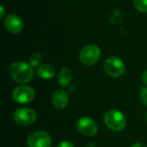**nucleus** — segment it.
Returning a JSON list of instances; mask_svg holds the SVG:
<instances>
[{
  "instance_id": "0eeeda50",
  "label": "nucleus",
  "mask_w": 147,
  "mask_h": 147,
  "mask_svg": "<svg viewBox=\"0 0 147 147\" xmlns=\"http://www.w3.org/2000/svg\"><path fill=\"white\" fill-rule=\"evenodd\" d=\"M27 144L29 147H51L52 140L47 133L38 131L28 137Z\"/></svg>"
},
{
  "instance_id": "39448f33",
  "label": "nucleus",
  "mask_w": 147,
  "mask_h": 147,
  "mask_svg": "<svg viewBox=\"0 0 147 147\" xmlns=\"http://www.w3.org/2000/svg\"><path fill=\"white\" fill-rule=\"evenodd\" d=\"M35 96L34 90L28 85L17 86L12 93V97L15 102L20 104H26L31 102Z\"/></svg>"
},
{
  "instance_id": "7ed1b4c3",
  "label": "nucleus",
  "mask_w": 147,
  "mask_h": 147,
  "mask_svg": "<svg viewBox=\"0 0 147 147\" xmlns=\"http://www.w3.org/2000/svg\"><path fill=\"white\" fill-rule=\"evenodd\" d=\"M101 56V51L98 47L95 45L85 46L79 53L80 61L85 65H93L96 64Z\"/></svg>"
},
{
  "instance_id": "423d86ee",
  "label": "nucleus",
  "mask_w": 147,
  "mask_h": 147,
  "mask_svg": "<svg viewBox=\"0 0 147 147\" xmlns=\"http://www.w3.org/2000/svg\"><path fill=\"white\" fill-rule=\"evenodd\" d=\"M104 69L107 74L113 78L121 77L125 72V64L117 57H110L104 63Z\"/></svg>"
},
{
  "instance_id": "f8f14e48",
  "label": "nucleus",
  "mask_w": 147,
  "mask_h": 147,
  "mask_svg": "<svg viewBox=\"0 0 147 147\" xmlns=\"http://www.w3.org/2000/svg\"><path fill=\"white\" fill-rule=\"evenodd\" d=\"M71 78H72V74L69 68L64 67L59 71V84L62 87H66L67 85H69L71 81Z\"/></svg>"
},
{
  "instance_id": "6e6552de",
  "label": "nucleus",
  "mask_w": 147,
  "mask_h": 147,
  "mask_svg": "<svg viewBox=\"0 0 147 147\" xmlns=\"http://www.w3.org/2000/svg\"><path fill=\"white\" fill-rule=\"evenodd\" d=\"M78 131L84 136L92 137L97 133V124L94 120L89 117H82L77 122Z\"/></svg>"
},
{
  "instance_id": "1a4fd4ad",
  "label": "nucleus",
  "mask_w": 147,
  "mask_h": 147,
  "mask_svg": "<svg viewBox=\"0 0 147 147\" xmlns=\"http://www.w3.org/2000/svg\"><path fill=\"white\" fill-rule=\"evenodd\" d=\"M4 26L6 29L12 34H18L22 30L23 22L21 17L16 15H9L5 21Z\"/></svg>"
},
{
  "instance_id": "f257e3e1",
  "label": "nucleus",
  "mask_w": 147,
  "mask_h": 147,
  "mask_svg": "<svg viewBox=\"0 0 147 147\" xmlns=\"http://www.w3.org/2000/svg\"><path fill=\"white\" fill-rule=\"evenodd\" d=\"M9 73L14 81L18 84H27L34 77L33 66L22 61L14 62L9 67Z\"/></svg>"
},
{
  "instance_id": "4468645a",
  "label": "nucleus",
  "mask_w": 147,
  "mask_h": 147,
  "mask_svg": "<svg viewBox=\"0 0 147 147\" xmlns=\"http://www.w3.org/2000/svg\"><path fill=\"white\" fill-rule=\"evenodd\" d=\"M135 8L140 12H147V0H134Z\"/></svg>"
},
{
  "instance_id": "dca6fc26",
  "label": "nucleus",
  "mask_w": 147,
  "mask_h": 147,
  "mask_svg": "<svg viewBox=\"0 0 147 147\" xmlns=\"http://www.w3.org/2000/svg\"><path fill=\"white\" fill-rule=\"evenodd\" d=\"M57 147H74V145L69 140H64L60 142Z\"/></svg>"
},
{
  "instance_id": "f03ea898",
  "label": "nucleus",
  "mask_w": 147,
  "mask_h": 147,
  "mask_svg": "<svg viewBox=\"0 0 147 147\" xmlns=\"http://www.w3.org/2000/svg\"><path fill=\"white\" fill-rule=\"evenodd\" d=\"M104 122L109 129L115 132H121L126 127V118L124 115L115 109L110 110L105 114Z\"/></svg>"
},
{
  "instance_id": "20e7f679",
  "label": "nucleus",
  "mask_w": 147,
  "mask_h": 147,
  "mask_svg": "<svg viewBox=\"0 0 147 147\" xmlns=\"http://www.w3.org/2000/svg\"><path fill=\"white\" fill-rule=\"evenodd\" d=\"M37 115L29 108H19L14 113V121L20 126H29L35 122Z\"/></svg>"
},
{
  "instance_id": "9d476101",
  "label": "nucleus",
  "mask_w": 147,
  "mask_h": 147,
  "mask_svg": "<svg viewBox=\"0 0 147 147\" xmlns=\"http://www.w3.org/2000/svg\"><path fill=\"white\" fill-rule=\"evenodd\" d=\"M52 102H53V106L56 109H64L67 106L68 102H69L68 95L64 90H61V89L56 90L53 94Z\"/></svg>"
},
{
  "instance_id": "f3484780",
  "label": "nucleus",
  "mask_w": 147,
  "mask_h": 147,
  "mask_svg": "<svg viewBox=\"0 0 147 147\" xmlns=\"http://www.w3.org/2000/svg\"><path fill=\"white\" fill-rule=\"evenodd\" d=\"M142 81L145 84L147 85V71H146L143 74H142Z\"/></svg>"
},
{
  "instance_id": "ddd939ff",
  "label": "nucleus",
  "mask_w": 147,
  "mask_h": 147,
  "mask_svg": "<svg viewBox=\"0 0 147 147\" xmlns=\"http://www.w3.org/2000/svg\"><path fill=\"white\" fill-rule=\"evenodd\" d=\"M41 62H42V56H41V54H40L38 53H33L29 58V64L33 67L34 66H38V65L40 66Z\"/></svg>"
},
{
  "instance_id": "9b49d317",
  "label": "nucleus",
  "mask_w": 147,
  "mask_h": 147,
  "mask_svg": "<svg viewBox=\"0 0 147 147\" xmlns=\"http://www.w3.org/2000/svg\"><path fill=\"white\" fill-rule=\"evenodd\" d=\"M36 72L40 78L43 79H50L55 75V69L49 64H43L37 68Z\"/></svg>"
},
{
  "instance_id": "6ab92c4d",
  "label": "nucleus",
  "mask_w": 147,
  "mask_h": 147,
  "mask_svg": "<svg viewBox=\"0 0 147 147\" xmlns=\"http://www.w3.org/2000/svg\"><path fill=\"white\" fill-rule=\"evenodd\" d=\"M0 9H1V14H0V17L3 18V15H4V9H3V6L1 5L0 6Z\"/></svg>"
},
{
  "instance_id": "2eb2a0df",
  "label": "nucleus",
  "mask_w": 147,
  "mask_h": 147,
  "mask_svg": "<svg viewBox=\"0 0 147 147\" xmlns=\"http://www.w3.org/2000/svg\"><path fill=\"white\" fill-rule=\"evenodd\" d=\"M140 99L144 104L147 105V88H145L142 90L140 93Z\"/></svg>"
},
{
  "instance_id": "a211bd4d",
  "label": "nucleus",
  "mask_w": 147,
  "mask_h": 147,
  "mask_svg": "<svg viewBox=\"0 0 147 147\" xmlns=\"http://www.w3.org/2000/svg\"><path fill=\"white\" fill-rule=\"evenodd\" d=\"M132 147H147V146H146V145L142 144V143H137V144L134 145Z\"/></svg>"
}]
</instances>
